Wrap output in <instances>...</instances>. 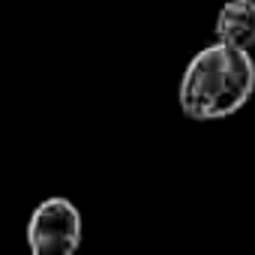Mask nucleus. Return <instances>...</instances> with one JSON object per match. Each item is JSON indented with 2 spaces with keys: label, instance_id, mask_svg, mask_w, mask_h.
Listing matches in <instances>:
<instances>
[{
  "label": "nucleus",
  "instance_id": "1",
  "mask_svg": "<svg viewBox=\"0 0 255 255\" xmlns=\"http://www.w3.org/2000/svg\"><path fill=\"white\" fill-rule=\"evenodd\" d=\"M255 93V60L249 51L210 42L180 75V111L189 120H225Z\"/></svg>",
  "mask_w": 255,
  "mask_h": 255
},
{
  "label": "nucleus",
  "instance_id": "2",
  "mask_svg": "<svg viewBox=\"0 0 255 255\" xmlns=\"http://www.w3.org/2000/svg\"><path fill=\"white\" fill-rule=\"evenodd\" d=\"M24 234L30 255H75L84 237V222L69 198L51 195L33 207Z\"/></svg>",
  "mask_w": 255,
  "mask_h": 255
},
{
  "label": "nucleus",
  "instance_id": "3",
  "mask_svg": "<svg viewBox=\"0 0 255 255\" xmlns=\"http://www.w3.org/2000/svg\"><path fill=\"white\" fill-rule=\"evenodd\" d=\"M213 36L222 45L252 51V45H255V0H228L216 15Z\"/></svg>",
  "mask_w": 255,
  "mask_h": 255
}]
</instances>
